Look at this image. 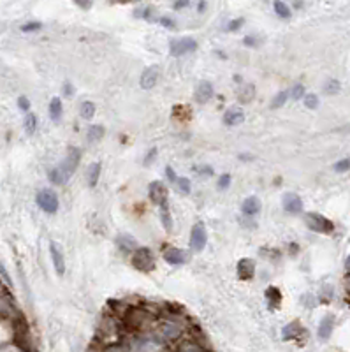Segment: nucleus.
<instances>
[{"label": "nucleus", "mask_w": 350, "mask_h": 352, "mask_svg": "<svg viewBox=\"0 0 350 352\" xmlns=\"http://www.w3.org/2000/svg\"><path fill=\"white\" fill-rule=\"evenodd\" d=\"M301 333H303V326L299 324V320H294V322L287 324L285 328H283L282 336H283V340H294V338H298Z\"/></svg>", "instance_id": "18"}, {"label": "nucleus", "mask_w": 350, "mask_h": 352, "mask_svg": "<svg viewBox=\"0 0 350 352\" xmlns=\"http://www.w3.org/2000/svg\"><path fill=\"white\" fill-rule=\"evenodd\" d=\"M245 44H246V46H255V44H257V37L246 36V37H245Z\"/></svg>", "instance_id": "44"}, {"label": "nucleus", "mask_w": 350, "mask_h": 352, "mask_svg": "<svg viewBox=\"0 0 350 352\" xmlns=\"http://www.w3.org/2000/svg\"><path fill=\"white\" fill-rule=\"evenodd\" d=\"M49 252H51V259H53V266H55V272L58 275H64L65 273V261L64 255H62V250L57 243H51L49 245Z\"/></svg>", "instance_id": "13"}, {"label": "nucleus", "mask_w": 350, "mask_h": 352, "mask_svg": "<svg viewBox=\"0 0 350 352\" xmlns=\"http://www.w3.org/2000/svg\"><path fill=\"white\" fill-rule=\"evenodd\" d=\"M0 276H2V278H4V283H5V285H7V287H11V285H12V282H11V278H9L7 272H5V268L2 266V264H0Z\"/></svg>", "instance_id": "40"}, {"label": "nucleus", "mask_w": 350, "mask_h": 352, "mask_svg": "<svg viewBox=\"0 0 350 352\" xmlns=\"http://www.w3.org/2000/svg\"><path fill=\"white\" fill-rule=\"evenodd\" d=\"M165 176H167V180H169L171 183H176V182H178L176 173H174V169H173V167H171V166L165 167Z\"/></svg>", "instance_id": "39"}, {"label": "nucleus", "mask_w": 350, "mask_h": 352, "mask_svg": "<svg viewBox=\"0 0 350 352\" xmlns=\"http://www.w3.org/2000/svg\"><path fill=\"white\" fill-rule=\"evenodd\" d=\"M289 97H290V92H287V90H283V92H278L276 95H274L273 101H271V108H273V110L282 108V106L285 104L287 101H289Z\"/></svg>", "instance_id": "26"}, {"label": "nucleus", "mask_w": 350, "mask_h": 352, "mask_svg": "<svg viewBox=\"0 0 350 352\" xmlns=\"http://www.w3.org/2000/svg\"><path fill=\"white\" fill-rule=\"evenodd\" d=\"M333 328H334V317L326 315L320 320V326H318V336H320L322 340H327L331 336V333H333Z\"/></svg>", "instance_id": "17"}, {"label": "nucleus", "mask_w": 350, "mask_h": 352, "mask_svg": "<svg viewBox=\"0 0 350 352\" xmlns=\"http://www.w3.org/2000/svg\"><path fill=\"white\" fill-rule=\"evenodd\" d=\"M104 127L101 125H92L88 129V132H86V138H88V141L95 143V141H101L102 138H104Z\"/></svg>", "instance_id": "25"}, {"label": "nucleus", "mask_w": 350, "mask_h": 352, "mask_svg": "<svg viewBox=\"0 0 350 352\" xmlns=\"http://www.w3.org/2000/svg\"><path fill=\"white\" fill-rule=\"evenodd\" d=\"M36 127H37L36 115H34V113H27V117H25V132L32 136V134L36 132Z\"/></svg>", "instance_id": "28"}, {"label": "nucleus", "mask_w": 350, "mask_h": 352, "mask_svg": "<svg viewBox=\"0 0 350 352\" xmlns=\"http://www.w3.org/2000/svg\"><path fill=\"white\" fill-rule=\"evenodd\" d=\"M155 155H157V148H152V150L148 152V155H146V158L143 162H145V164H150V162L153 160V158H155Z\"/></svg>", "instance_id": "42"}, {"label": "nucleus", "mask_w": 350, "mask_h": 352, "mask_svg": "<svg viewBox=\"0 0 350 352\" xmlns=\"http://www.w3.org/2000/svg\"><path fill=\"white\" fill-rule=\"evenodd\" d=\"M345 291L349 292V296H350V276H347V280H345Z\"/></svg>", "instance_id": "48"}, {"label": "nucleus", "mask_w": 350, "mask_h": 352, "mask_svg": "<svg viewBox=\"0 0 350 352\" xmlns=\"http://www.w3.org/2000/svg\"><path fill=\"white\" fill-rule=\"evenodd\" d=\"M178 352H204L201 349V345L199 344H195V342H192V340H185L183 344L178 347Z\"/></svg>", "instance_id": "29"}, {"label": "nucleus", "mask_w": 350, "mask_h": 352, "mask_svg": "<svg viewBox=\"0 0 350 352\" xmlns=\"http://www.w3.org/2000/svg\"><path fill=\"white\" fill-rule=\"evenodd\" d=\"M340 81H336V79H329L326 83V86H324V92L326 93H331V95H334V93H338L340 92Z\"/></svg>", "instance_id": "31"}, {"label": "nucleus", "mask_w": 350, "mask_h": 352, "mask_svg": "<svg viewBox=\"0 0 350 352\" xmlns=\"http://www.w3.org/2000/svg\"><path fill=\"white\" fill-rule=\"evenodd\" d=\"M305 106L308 108V110H315L318 106V97L315 95V93H308V95H305Z\"/></svg>", "instance_id": "33"}, {"label": "nucleus", "mask_w": 350, "mask_h": 352, "mask_svg": "<svg viewBox=\"0 0 350 352\" xmlns=\"http://www.w3.org/2000/svg\"><path fill=\"white\" fill-rule=\"evenodd\" d=\"M158 21H160V23L164 25V27H167V29H173V27H174V21L171 20V18H165V16H164V18H160Z\"/></svg>", "instance_id": "43"}, {"label": "nucleus", "mask_w": 350, "mask_h": 352, "mask_svg": "<svg viewBox=\"0 0 350 352\" xmlns=\"http://www.w3.org/2000/svg\"><path fill=\"white\" fill-rule=\"evenodd\" d=\"M40 27H42V25H40L39 21H32V23H25L23 27H21V30H23V32H36Z\"/></svg>", "instance_id": "37"}, {"label": "nucleus", "mask_w": 350, "mask_h": 352, "mask_svg": "<svg viewBox=\"0 0 350 352\" xmlns=\"http://www.w3.org/2000/svg\"><path fill=\"white\" fill-rule=\"evenodd\" d=\"M199 174H213V169L211 167H201V169H195Z\"/></svg>", "instance_id": "46"}, {"label": "nucleus", "mask_w": 350, "mask_h": 352, "mask_svg": "<svg viewBox=\"0 0 350 352\" xmlns=\"http://www.w3.org/2000/svg\"><path fill=\"white\" fill-rule=\"evenodd\" d=\"M283 210L287 211V213L290 215H299L303 211V201L301 197H299L298 194H292V192H289V194L283 196Z\"/></svg>", "instance_id": "9"}, {"label": "nucleus", "mask_w": 350, "mask_h": 352, "mask_svg": "<svg viewBox=\"0 0 350 352\" xmlns=\"http://www.w3.org/2000/svg\"><path fill=\"white\" fill-rule=\"evenodd\" d=\"M229 185H231V176H229L227 173H226V174H222L220 178H218V182H217V187L220 189V191H226V189H227Z\"/></svg>", "instance_id": "36"}, {"label": "nucleus", "mask_w": 350, "mask_h": 352, "mask_svg": "<svg viewBox=\"0 0 350 352\" xmlns=\"http://www.w3.org/2000/svg\"><path fill=\"white\" fill-rule=\"evenodd\" d=\"M194 97L199 104H206L209 99L213 97V85L209 83V81H201L195 88V93H194Z\"/></svg>", "instance_id": "10"}, {"label": "nucleus", "mask_w": 350, "mask_h": 352, "mask_svg": "<svg viewBox=\"0 0 350 352\" xmlns=\"http://www.w3.org/2000/svg\"><path fill=\"white\" fill-rule=\"evenodd\" d=\"M132 266L139 272H152L155 268V259H153L152 250L148 248H137L132 254Z\"/></svg>", "instance_id": "4"}, {"label": "nucleus", "mask_w": 350, "mask_h": 352, "mask_svg": "<svg viewBox=\"0 0 350 352\" xmlns=\"http://www.w3.org/2000/svg\"><path fill=\"white\" fill-rule=\"evenodd\" d=\"M62 111H64V108H62V101L58 97H53L51 102H49V117H51V120L53 121L60 120Z\"/></svg>", "instance_id": "23"}, {"label": "nucleus", "mask_w": 350, "mask_h": 352, "mask_svg": "<svg viewBox=\"0 0 350 352\" xmlns=\"http://www.w3.org/2000/svg\"><path fill=\"white\" fill-rule=\"evenodd\" d=\"M176 185L183 194H190V180L189 178H178Z\"/></svg>", "instance_id": "34"}, {"label": "nucleus", "mask_w": 350, "mask_h": 352, "mask_svg": "<svg viewBox=\"0 0 350 352\" xmlns=\"http://www.w3.org/2000/svg\"><path fill=\"white\" fill-rule=\"evenodd\" d=\"M305 222L311 231L320 233V235H329V233H333V229H334V224L320 213H306Z\"/></svg>", "instance_id": "3"}, {"label": "nucleus", "mask_w": 350, "mask_h": 352, "mask_svg": "<svg viewBox=\"0 0 350 352\" xmlns=\"http://www.w3.org/2000/svg\"><path fill=\"white\" fill-rule=\"evenodd\" d=\"M290 97L292 99H303L305 97V86L303 85H294L290 90Z\"/></svg>", "instance_id": "35"}, {"label": "nucleus", "mask_w": 350, "mask_h": 352, "mask_svg": "<svg viewBox=\"0 0 350 352\" xmlns=\"http://www.w3.org/2000/svg\"><path fill=\"white\" fill-rule=\"evenodd\" d=\"M243 120H245V115H243V111L239 110V108H229V110L226 111V115H224V123L229 127L237 125V123H241Z\"/></svg>", "instance_id": "16"}, {"label": "nucleus", "mask_w": 350, "mask_h": 352, "mask_svg": "<svg viewBox=\"0 0 350 352\" xmlns=\"http://www.w3.org/2000/svg\"><path fill=\"white\" fill-rule=\"evenodd\" d=\"M197 48V42L192 37H181V39H174L169 46V51L173 57H180V55H185V53H192Z\"/></svg>", "instance_id": "7"}, {"label": "nucleus", "mask_w": 350, "mask_h": 352, "mask_svg": "<svg viewBox=\"0 0 350 352\" xmlns=\"http://www.w3.org/2000/svg\"><path fill=\"white\" fill-rule=\"evenodd\" d=\"M345 270L350 273V255H349V257H347V261H345Z\"/></svg>", "instance_id": "49"}, {"label": "nucleus", "mask_w": 350, "mask_h": 352, "mask_svg": "<svg viewBox=\"0 0 350 352\" xmlns=\"http://www.w3.org/2000/svg\"><path fill=\"white\" fill-rule=\"evenodd\" d=\"M99 178H101V164H99V162H93V164L88 166V169H86V182H88L90 187H95Z\"/></svg>", "instance_id": "20"}, {"label": "nucleus", "mask_w": 350, "mask_h": 352, "mask_svg": "<svg viewBox=\"0 0 350 352\" xmlns=\"http://www.w3.org/2000/svg\"><path fill=\"white\" fill-rule=\"evenodd\" d=\"M117 245L121 248L123 252H136L137 250V243H136V239L132 238V236H127V235H121V236H118V239H117Z\"/></svg>", "instance_id": "21"}, {"label": "nucleus", "mask_w": 350, "mask_h": 352, "mask_svg": "<svg viewBox=\"0 0 350 352\" xmlns=\"http://www.w3.org/2000/svg\"><path fill=\"white\" fill-rule=\"evenodd\" d=\"M255 275V263L252 259H241L237 263V276L241 280H252Z\"/></svg>", "instance_id": "11"}, {"label": "nucleus", "mask_w": 350, "mask_h": 352, "mask_svg": "<svg viewBox=\"0 0 350 352\" xmlns=\"http://www.w3.org/2000/svg\"><path fill=\"white\" fill-rule=\"evenodd\" d=\"M79 160H81L79 148H71L67 157L49 173V180H51L53 183H57V185H65V183L69 182V178L74 174V171L78 169Z\"/></svg>", "instance_id": "1"}, {"label": "nucleus", "mask_w": 350, "mask_h": 352, "mask_svg": "<svg viewBox=\"0 0 350 352\" xmlns=\"http://www.w3.org/2000/svg\"><path fill=\"white\" fill-rule=\"evenodd\" d=\"M37 204H39V208L42 211L53 215L58 210V197L53 191L44 189V191H40L39 194H37Z\"/></svg>", "instance_id": "6"}, {"label": "nucleus", "mask_w": 350, "mask_h": 352, "mask_svg": "<svg viewBox=\"0 0 350 352\" xmlns=\"http://www.w3.org/2000/svg\"><path fill=\"white\" fill-rule=\"evenodd\" d=\"M243 23H245V20H243V18H236V20H233L229 25H227V30H231V32H234V30L239 29V27H241Z\"/></svg>", "instance_id": "38"}, {"label": "nucleus", "mask_w": 350, "mask_h": 352, "mask_svg": "<svg viewBox=\"0 0 350 352\" xmlns=\"http://www.w3.org/2000/svg\"><path fill=\"white\" fill-rule=\"evenodd\" d=\"M254 97H255L254 85H243L241 88L237 90V99H239V102H243V104H248Z\"/></svg>", "instance_id": "22"}, {"label": "nucleus", "mask_w": 350, "mask_h": 352, "mask_svg": "<svg viewBox=\"0 0 350 352\" xmlns=\"http://www.w3.org/2000/svg\"><path fill=\"white\" fill-rule=\"evenodd\" d=\"M349 169H350V157L342 158V160H338L334 164V171H336V173H345V171Z\"/></svg>", "instance_id": "32"}, {"label": "nucleus", "mask_w": 350, "mask_h": 352, "mask_svg": "<svg viewBox=\"0 0 350 352\" xmlns=\"http://www.w3.org/2000/svg\"><path fill=\"white\" fill-rule=\"evenodd\" d=\"M274 12H276L278 16L280 18H290V9H289V5L285 4V2H280V0H276L274 2Z\"/></svg>", "instance_id": "30"}, {"label": "nucleus", "mask_w": 350, "mask_h": 352, "mask_svg": "<svg viewBox=\"0 0 350 352\" xmlns=\"http://www.w3.org/2000/svg\"><path fill=\"white\" fill-rule=\"evenodd\" d=\"M157 79H158V69L157 67H148L141 76V86L145 90L153 88V86L157 85Z\"/></svg>", "instance_id": "15"}, {"label": "nucleus", "mask_w": 350, "mask_h": 352, "mask_svg": "<svg viewBox=\"0 0 350 352\" xmlns=\"http://www.w3.org/2000/svg\"><path fill=\"white\" fill-rule=\"evenodd\" d=\"M160 220L164 224L165 231H171V227H173V219H171V213H169V206L165 204V206H160Z\"/></svg>", "instance_id": "27"}, {"label": "nucleus", "mask_w": 350, "mask_h": 352, "mask_svg": "<svg viewBox=\"0 0 350 352\" xmlns=\"http://www.w3.org/2000/svg\"><path fill=\"white\" fill-rule=\"evenodd\" d=\"M342 130H345V132H350V125H347L345 129H342Z\"/></svg>", "instance_id": "50"}, {"label": "nucleus", "mask_w": 350, "mask_h": 352, "mask_svg": "<svg viewBox=\"0 0 350 352\" xmlns=\"http://www.w3.org/2000/svg\"><path fill=\"white\" fill-rule=\"evenodd\" d=\"M187 5H189V0H181V2H176V4H174V9L187 7Z\"/></svg>", "instance_id": "47"}, {"label": "nucleus", "mask_w": 350, "mask_h": 352, "mask_svg": "<svg viewBox=\"0 0 350 352\" xmlns=\"http://www.w3.org/2000/svg\"><path fill=\"white\" fill-rule=\"evenodd\" d=\"M187 259V255L183 250H180V248H167V250L164 252V261L167 264H173V266H178V264H183Z\"/></svg>", "instance_id": "14"}, {"label": "nucleus", "mask_w": 350, "mask_h": 352, "mask_svg": "<svg viewBox=\"0 0 350 352\" xmlns=\"http://www.w3.org/2000/svg\"><path fill=\"white\" fill-rule=\"evenodd\" d=\"M183 331H185V324L176 317H164L155 324V333L165 342L178 340L183 335Z\"/></svg>", "instance_id": "2"}, {"label": "nucleus", "mask_w": 350, "mask_h": 352, "mask_svg": "<svg viewBox=\"0 0 350 352\" xmlns=\"http://www.w3.org/2000/svg\"><path fill=\"white\" fill-rule=\"evenodd\" d=\"M64 93H65V95H73V93H74V88H73V85H71V83H65V85H64Z\"/></svg>", "instance_id": "45"}, {"label": "nucleus", "mask_w": 350, "mask_h": 352, "mask_svg": "<svg viewBox=\"0 0 350 352\" xmlns=\"http://www.w3.org/2000/svg\"><path fill=\"white\" fill-rule=\"evenodd\" d=\"M261 210H262V202H261V199L255 197V196L246 197L241 204V211H243V215H246V217H254V215H257Z\"/></svg>", "instance_id": "12"}, {"label": "nucleus", "mask_w": 350, "mask_h": 352, "mask_svg": "<svg viewBox=\"0 0 350 352\" xmlns=\"http://www.w3.org/2000/svg\"><path fill=\"white\" fill-rule=\"evenodd\" d=\"M206 243H208L206 227L202 222H197L192 227V233H190V248H192L194 252H201L204 250Z\"/></svg>", "instance_id": "5"}, {"label": "nucleus", "mask_w": 350, "mask_h": 352, "mask_svg": "<svg viewBox=\"0 0 350 352\" xmlns=\"http://www.w3.org/2000/svg\"><path fill=\"white\" fill-rule=\"evenodd\" d=\"M79 115L81 118H85V120H92L93 115H95V104L90 101H85L79 106Z\"/></svg>", "instance_id": "24"}, {"label": "nucleus", "mask_w": 350, "mask_h": 352, "mask_svg": "<svg viewBox=\"0 0 350 352\" xmlns=\"http://www.w3.org/2000/svg\"><path fill=\"white\" fill-rule=\"evenodd\" d=\"M266 296H268V307H270L271 310H276V308L280 307V303H282V292H280V289L270 287L266 291Z\"/></svg>", "instance_id": "19"}, {"label": "nucleus", "mask_w": 350, "mask_h": 352, "mask_svg": "<svg viewBox=\"0 0 350 352\" xmlns=\"http://www.w3.org/2000/svg\"><path fill=\"white\" fill-rule=\"evenodd\" d=\"M18 106H20V110H23V111H29L30 110V102H29V99H27V97H20V99H18Z\"/></svg>", "instance_id": "41"}, {"label": "nucleus", "mask_w": 350, "mask_h": 352, "mask_svg": "<svg viewBox=\"0 0 350 352\" xmlns=\"http://www.w3.org/2000/svg\"><path fill=\"white\" fill-rule=\"evenodd\" d=\"M148 194L152 201L158 206H165L167 204V189L162 182H152L150 183Z\"/></svg>", "instance_id": "8"}]
</instances>
